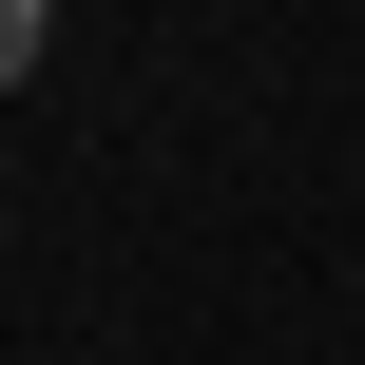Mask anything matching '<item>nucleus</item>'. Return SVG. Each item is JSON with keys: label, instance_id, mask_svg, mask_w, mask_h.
Listing matches in <instances>:
<instances>
[{"label": "nucleus", "instance_id": "f257e3e1", "mask_svg": "<svg viewBox=\"0 0 365 365\" xmlns=\"http://www.w3.org/2000/svg\"><path fill=\"white\" fill-rule=\"evenodd\" d=\"M19 77H38V0H0V96H19Z\"/></svg>", "mask_w": 365, "mask_h": 365}]
</instances>
